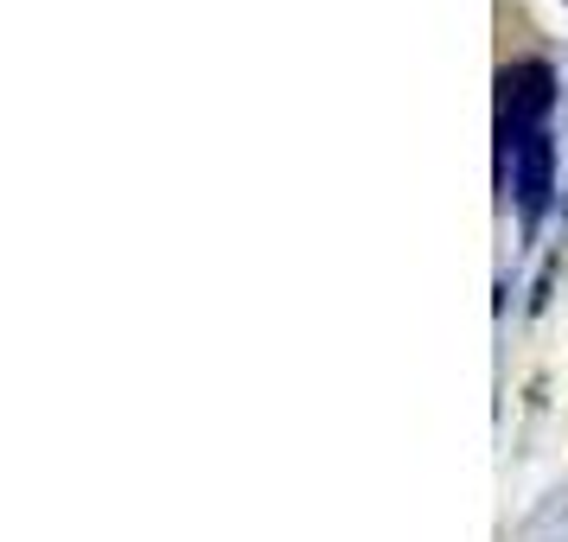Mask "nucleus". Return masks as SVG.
<instances>
[{
  "instance_id": "obj_1",
  "label": "nucleus",
  "mask_w": 568,
  "mask_h": 542,
  "mask_svg": "<svg viewBox=\"0 0 568 542\" xmlns=\"http://www.w3.org/2000/svg\"><path fill=\"white\" fill-rule=\"evenodd\" d=\"M498 90H505V122H498V134H505V154H517V141L542 129V115L556 109L562 90H556V71H549L542 58L505 64V71H498Z\"/></svg>"
},
{
  "instance_id": "obj_2",
  "label": "nucleus",
  "mask_w": 568,
  "mask_h": 542,
  "mask_svg": "<svg viewBox=\"0 0 568 542\" xmlns=\"http://www.w3.org/2000/svg\"><path fill=\"white\" fill-rule=\"evenodd\" d=\"M549 192H556V147H549V134H524L511 154V198H517V217L524 224H537L542 211H549Z\"/></svg>"
}]
</instances>
